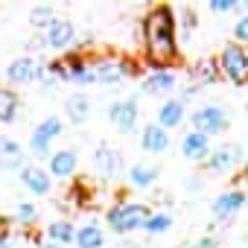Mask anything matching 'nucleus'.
<instances>
[{
	"label": "nucleus",
	"instance_id": "1",
	"mask_svg": "<svg viewBox=\"0 0 248 248\" xmlns=\"http://www.w3.org/2000/svg\"><path fill=\"white\" fill-rule=\"evenodd\" d=\"M175 9L167 6V3H158L152 6L143 21H140V30H143V50H146V59L155 70H170V64L178 62V38H175Z\"/></svg>",
	"mask_w": 248,
	"mask_h": 248
},
{
	"label": "nucleus",
	"instance_id": "2",
	"mask_svg": "<svg viewBox=\"0 0 248 248\" xmlns=\"http://www.w3.org/2000/svg\"><path fill=\"white\" fill-rule=\"evenodd\" d=\"M149 216H152V210H149L146 204H140V202H126V204H114V207L108 210L105 222H108V228H111L114 233H132V231L143 228Z\"/></svg>",
	"mask_w": 248,
	"mask_h": 248
},
{
	"label": "nucleus",
	"instance_id": "3",
	"mask_svg": "<svg viewBox=\"0 0 248 248\" xmlns=\"http://www.w3.org/2000/svg\"><path fill=\"white\" fill-rule=\"evenodd\" d=\"M216 64H219V73L228 82H233V85H245L248 82V47H242L236 41L225 44L219 59H216Z\"/></svg>",
	"mask_w": 248,
	"mask_h": 248
},
{
	"label": "nucleus",
	"instance_id": "4",
	"mask_svg": "<svg viewBox=\"0 0 248 248\" xmlns=\"http://www.w3.org/2000/svg\"><path fill=\"white\" fill-rule=\"evenodd\" d=\"M190 123H193V132L213 138V135H222V132L228 129L231 117H228V108H225V105L207 102V105H202V108H196V111H193Z\"/></svg>",
	"mask_w": 248,
	"mask_h": 248
},
{
	"label": "nucleus",
	"instance_id": "5",
	"mask_svg": "<svg viewBox=\"0 0 248 248\" xmlns=\"http://www.w3.org/2000/svg\"><path fill=\"white\" fill-rule=\"evenodd\" d=\"M91 73H93V82L99 85H114L120 82L123 76H135V64L126 62V59H96L91 64Z\"/></svg>",
	"mask_w": 248,
	"mask_h": 248
},
{
	"label": "nucleus",
	"instance_id": "6",
	"mask_svg": "<svg viewBox=\"0 0 248 248\" xmlns=\"http://www.w3.org/2000/svg\"><path fill=\"white\" fill-rule=\"evenodd\" d=\"M62 129H64V123H62L59 117H44L38 126H35L32 138H30V152H32V155H38V158H44V155L50 152L53 140L62 135Z\"/></svg>",
	"mask_w": 248,
	"mask_h": 248
},
{
	"label": "nucleus",
	"instance_id": "7",
	"mask_svg": "<svg viewBox=\"0 0 248 248\" xmlns=\"http://www.w3.org/2000/svg\"><path fill=\"white\" fill-rule=\"evenodd\" d=\"M138 117H140L138 114V99H117V102L108 105V123L117 132H123V135L135 132Z\"/></svg>",
	"mask_w": 248,
	"mask_h": 248
},
{
	"label": "nucleus",
	"instance_id": "8",
	"mask_svg": "<svg viewBox=\"0 0 248 248\" xmlns=\"http://www.w3.org/2000/svg\"><path fill=\"white\" fill-rule=\"evenodd\" d=\"M236 164H242V146H236V143H222V146H216V149L207 155V161H204V167H207L210 172H216V175L231 172Z\"/></svg>",
	"mask_w": 248,
	"mask_h": 248
},
{
	"label": "nucleus",
	"instance_id": "9",
	"mask_svg": "<svg viewBox=\"0 0 248 248\" xmlns=\"http://www.w3.org/2000/svg\"><path fill=\"white\" fill-rule=\"evenodd\" d=\"M41 76H44V64L30 56H21V59L9 62V67H6V79L12 85H30V82H38Z\"/></svg>",
	"mask_w": 248,
	"mask_h": 248
},
{
	"label": "nucleus",
	"instance_id": "10",
	"mask_svg": "<svg viewBox=\"0 0 248 248\" xmlns=\"http://www.w3.org/2000/svg\"><path fill=\"white\" fill-rule=\"evenodd\" d=\"M93 170L102 178H120V172H123V155L111 143H99L93 149Z\"/></svg>",
	"mask_w": 248,
	"mask_h": 248
},
{
	"label": "nucleus",
	"instance_id": "11",
	"mask_svg": "<svg viewBox=\"0 0 248 248\" xmlns=\"http://www.w3.org/2000/svg\"><path fill=\"white\" fill-rule=\"evenodd\" d=\"M73 38H76V27H73L70 21H64V18H56V21L47 27V32H44V47H53V50H70Z\"/></svg>",
	"mask_w": 248,
	"mask_h": 248
},
{
	"label": "nucleus",
	"instance_id": "12",
	"mask_svg": "<svg viewBox=\"0 0 248 248\" xmlns=\"http://www.w3.org/2000/svg\"><path fill=\"white\" fill-rule=\"evenodd\" d=\"M27 164V155H24V146L6 135H0V170H6V172H21Z\"/></svg>",
	"mask_w": 248,
	"mask_h": 248
},
{
	"label": "nucleus",
	"instance_id": "13",
	"mask_svg": "<svg viewBox=\"0 0 248 248\" xmlns=\"http://www.w3.org/2000/svg\"><path fill=\"white\" fill-rule=\"evenodd\" d=\"M62 64H64V82H73V85H91L93 82L91 62H85L79 53H67L62 59Z\"/></svg>",
	"mask_w": 248,
	"mask_h": 248
},
{
	"label": "nucleus",
	"instance_id": "14",
	"mask_svg": "<svg viewBox=\"0 0 248 248\" xmlns=\"http://www.w3.org/2000/svg\"><path fill=\"white\" fill-rule=\"evenodd\" d=\"M242 204H245V193L242 190H225V193H219L213 199V216L219 222H225V219L236 216L242 210Z\"/></svg>",
	"mask_w": 248,
	"mask_h": 248
},
{
	"label": "nucleus",
	"instance_id": "15",
	"mask_svg": "<svg viewBox=\"0 0 248 248\" xmlns=\"http://www.w3.org/2000/svg\"><path fill=\"white\" fill-rule=\"evenodd\" d=\"M18 175H21V184H24L30 193H35V196H47V193L53 190V181H50L47 170H41L38 164H27Z\"/></svg>",
	"mask_w": 248,
	"mask_h": 248
},
{
	"label": "nucleus",
	"instance_id": "16",
	"mask_svg": "<svg viewBox=\"0 0 248 248\" xmlns=\"http://www.w3.org/2000/svg\"><path fill=\"white\" fill-rule=\"evenodd\" d=\"M140 149H143V152H152V155L167 152V149H170V132L161 129L158 123L143 126V132H140Z\"/></svg>",
	"mask_w": 248,
	"mask_h": 248
},
{
	"label": "nucleus",
	"instance_id": "17",
	"mask_svg": "<svg viewBox=\"0 0 248 248\" xmlns=\"http://www.w3.org/2000/svg\"><path fill=\"white\" fill-rule=\"evenodd\" d=\"M175 88V73L172 70H152L143 82H140V91L146 96H158V93H170Z\"/></svg>",
	"mask_w": 248,
	"mask_h": 248
},
{
	"label": "nucleus",
	"instance_id": "18",
	"mask_svg": "<svg viewBox=\"0 0 248 248\" xmlns=\"http://www.w3.org/2000/svg\"><path fill=\"white\" fill-rule=\"evenodd\" d=\"M181 155L190 158V161H207V155H210V138L199 135V132H190L181 140Z\"/></svg>",
	"mask_w": 248,
	"mask_h": 248
},
{
	"label": "nucleus",
	"instance_id": "19",
	"mask_svg": "<svg viewBox=\"0 0 248 248\" xmlns=\"http://www.w3.org/2000/svg\"><path fill=\"white\" fill-rule=\"evenodd\" d=\"M76 167H79V158L73 149H59L50 155V175H56V178H70L76 172Z\"/></svg>",
	"mask_w": 248,
	"mask_h": 248
},
{
	"label": "nucleus",
	"instance_id": "20",
	"mask_svg": "<svg viewBox=\"0 0 248 248\" xmlns=\"http://www.w3.org/2000/svg\"><path fill=\"white\" fill-rule=\"evenodd\" d=\"M181 120H184V99H167L161 108H158V126L161 129H175L181 126Z\"/></svg>",
	"mask_w": 248,
	"mask_h": 248
},
{
	"label": "nucleus",
	"instance_id": "21",
	"mask_svg": "<svg viewBox=\"0 0 248 248\" xmlns=\"http://www.w3.org/2000/svg\"><path fill=\"white\" fill-rule=\"evenodd\" d=\"M64 111H67L73 126H82V123L91 117V99H88V93H70L67 102H64Z\"/></svg>",
	"mask_w": 248,
	"mask_h": 248
},
{
	"label": "nucleus",
	"instance_id": "22",
	"mask_svg": "<svg viewBox=\"0 0 248 248\" xmlns=\"http://www.w3.org/2000/svg\"><path fill=\"white\" fill-rule=\"evenodd\" d=\"M73 245H76V248H102V245H105V233L99 231V225L88 222V225L76 228V242H73Z\"/></svg>",
	"mask_w": 248,
	"mask_h": 248
},
{
	"label": "nucleus",
	"instance_id": "23",
	"mask_svg": "<svg viewBox=\"0 0 248 248\" xmlns=\"http://www.w3.org/2000/svg\"><path fill=\"white\" fill-rule=\"evenodd\" d=\"M158 167H152V164H135L132 170H129V181H132V187H140V190H149L155 181H158Z\"/></svg>",
	"mask_w": 248,
	"mask_h": 248
},
{
	"label": "nucleus",
	"instance_id": "24",
	"mask_svg": "<svg viewBox=\"0 0 248 248\" xmlns=\"http://www.w3.org/2000/svg\"><path fill=\"white\" fill-rule=\"evenodd\" d=\"M21 108V96L12 88H0V123H15Z\"/></svg>",
	"mask_w": 248,
	"mask_h": 248
},
{
	"label": "nucleus",
	"instance_id": "25",
	"mask_svg": "<svg viewBox=\"0 0 248 248\" xmlns=\"http://www.w3.org/2000/svg\"><path fill=\"white\" fill-rule=\"evenodd\" d=\"M47 239L50 242H59V245H70V242H76V228L67 219H56L47 228Z\"/></svg>",
	"mask_w": 248,
	"mask_h": 248
},
{
	"label": "nucleus",
	"instance_id": "26",
	"mask_svg": "<svg viewBox=\"0 0 248 248\" xmlns=\"http://www.w3.org/2000/svg\"><path fill=\"white\" fill-rule=\"evenodd\" d=\"M193 76H196V85H210V82H216L222 73H219L216 59H204V62H199V64H196Z\"/></svg>",
	"mask_w": 248,
	"mask_h": 248
},
{
	"label": "nucleus",
	"instance_id": "27",
	"mask_svg": "<svg viewBox=\"0 0 248 248\" xmlns=\"http://www.w3.org/2000/svg\"><path fill=\"white\" fill-rule=\"evenodd\" d=\"M53 21H56V18H53V6L41 3V6H32V9H30V24H32L35 30H47Z\"/></svg>",
	"mask_w": 248,
	"mask_h": 248
},
{
	"label": "nucleus",
	"instance_id": "28",
	"mask_svg": "<svg viewBox=\"0 0 248 248\" xmlns=\"http://www.w3.org/2000/svg\"><path fill=\"white\" fill-rule=\"evenodd\" d=\"M170 228H172V216H170V213H164V210L152 213V216L146 219V225H143V231H146V233H164V231H170Z\"/></svg>",
	"mask_w": 248,
	"mask_h": 248
},
{
	"label": "nucleus",
	"instance_id": "29",
	"mask_svg": "<svg viewBox=\"0 0 248 248\" xmlns=\"http://www.w3.org/2000/svg\"><path fill=\"white\" fill-rule=\"evenodd\" d=\"M15 219H18L21 225H35V222H38V207H35L32 202H21V204L15 207Z\"/></svg>",
	"mask_w": 248,
	"mask_h": 248
},
{
	"label": "nucleus",
	"instance_id": "30",
	"mask_svg": "<svg viewBox=\"0 0 248 248\" xmlns=\"http://www.w3.org/2000/svg\"><path fill=\"white\" fill-rule=\"evenodd\" d=\"M233 38H236V44H248V15H242L233 24Z\"/></svg>",
	"mask_w": 248,
	"mask_h": 248
},
{
	"label": "nucleus",
	"instance_id": "31",
	"mask_svg": "<svg viewBox=\"0 0 248 248\" xmlns=\"http://www.w3.org/2000/svg\"><path fill=\"white\" fill-rule=\"evenodd\" d=\"M181 12V27H184V32H190L193 27H196V12L190 9V6H184V9H178Z\"/></svg>",
	"mask_w": 248,
	"mask_h": 248
},
{
	"label": "nucleus",
	"instance_id": "32",
	"mask_svg": "<svg viewBox=\"0 0 248 248\" xmlns=\"http://www.w3.org/2000/svg\"><path fill=\"white\" fill-rule=\"evenodd\" d=\"M236 0H210V12H233Z\"/></svg>",
	"mask_w": 248,
	"mask_h": 248
},
{
	"label": "nucleus",
	"instance_id": "33",
	"mask_svg": "<svg viewBox=\"0 0 248 248\" xmlns=\"http://www.w3.org/2000/svg\"><path fill=\"white\" fill-rule=\"evenodd\" d=\"M190 248H219V242H216L213 236H202V239L190 242Z\"/></svg>",
	"mask_w": 248,
	"mask_h": 248
},
{
	"label": "nucleus",
	"instance_id": "34",
	"mask_svg": "<svg viewBox=\"0 0 248 248\" xmlns=\"http://www.w3.org/2000/svg\"><path fill=\"white\" fill-rule=\"evenodd\" d=\"M187 190H190V193H199V190H202V181H199V178L187 181Z\"/></svg>",
	"mask_w": 248,
	"mask_h": 248
},
{
	"label": "nucleus",
	"instance_id": "35",
	"mask_svg": "<svg viewBox=\"0 0 248 248\" xmlns=\"http://www.w3.org/2000/svg\"><path fill=\"white\" fill-rule=\"evenodd\" d=\"M0 248H15L12 239H9V233H0Z\"/></svg>",
	"mask_w": 248,
	"mask_h": 248
},
{
	"label": "nucleus",
	"instance_id": "36",
	"mask_svg": "<svg viewBox=\"0 0 248 248\" xmlns=\"http://www.w3.org/2000/svg\"><path fill=\"white\" fill-rule=\"evenodd\" d=\"M242 178H245V181H248V161H245V164H242Z\"/></svg>",
	"mask_w": 248,
	"mask_h": 248
}]
</instances>
